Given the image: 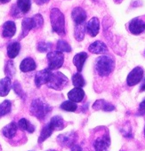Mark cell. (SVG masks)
I'll return each mask as SVG.
<instances>
[{
  "instance_id": "1",
  "label": "cell",
  "mask_w": 145,
  "mask_h": 151,
  "mask_svg": "<svg viewBox=\"0 0 145 151\" xmlns=\"http://www.w3.org/2000/svg\"><path fill=\"white\" fill-rule=\"evenodd\" d=\"M115 68V60L110 55H102L95 61V69L101 77H107Z\"/></svg>"
},
{
  "instance_id": "2",
  "label": "cell",
  "mask_w": 145,
  "mask_h": 151,
  "mask_svg": "<svg viewBox=\"0 0 145 151\" xmlns=\"http://www.w3.org/2000/svg\"><path fill=\"white\" fill-rule=\"evenodd\" d=\"M30 110V115L36 116L38 119L42 121L45 120V117L48 116V114L51 112L52 108L42 99L38 98L31 102Z\"/></svg>"
},
{
  "instance_id": "3",
  "label": "cell",
  "mask_w": 145,
  "mask_h": 151,
  "mask_svg": "<svg viewBox=\"0 0 145 151\" xmlns=\"http://www.w3.org/2000/svg\"><path fill=\"white\" fill-rule=\"evenodd\" d=\"M50 21L53 30L60 36H65L64 14L58 9L53 8L50 12Z\"/></svg>"
},
{
  "instance_id": "4",
  "label": "cell",
  "mask_w": 145,
  "mask_h": 151,
  "mask_svg": "<svg viewBox=\"0 0 145 151\" xmlns=\"http://www.w3.org/2000/svg\"><path fill=\"white\" fill-rule=\"evenodd\" d=\"M68 83H69V79L66 76H64L61 72H55L53 73L50 81L46 85L51 89L61 91L68 86Z\"/></svg>"
},
{
  "instance_id": "5",
  "label": "cell",
  "mask_w": 145,
  "mask_h": 151,
  "mask_svg": "<svg viewBox=\"0 0 145 151\" xmlns=\"http://www.w3.org/2000/svg\"><path fill=\"white\" fill-rule=\"evenodd\" d=\"M47 60H48V69L50 70H55L60 68L63 65L64 61V55L61 52L55 51L48 52L46 55Z\"/></svg>"
},
{
  "instance_id": "6",
  "label": "cell",
  "mask_w": 145,
  "mask_h": 151,
  "mask_svg": "<svg viewBox=\"0 0 145 151\" xmlns=\"http://www.w3.org/2000/svg\"><path fill=\"white\" fill-rule=\"evenodd\" d=\"M110 146V138L108 132L97 137L94 141L95 151H109Z\"/></svg>"
},
{
  "instance_id": "7",
  "label": "cell",
  "mask_w": 145,
  "mask_h": 151,
  "mask_svg": "<svg viewBox=\"0 0 145 151\" xmlns=\"http://www.w3.org/2000/svg\"><path fill=\"white\" fill-rule=\"evenodd\" d=\"M128 29L133 35H141L145 31V21L142 17H137L131 20L128 23Z\"/></svg>"
},
{
  "instance_id": "8",
  "label": "cell",
  "mask_w": 145,
  "mask_h": 151,
  "mask_svg": "<svg viewBox=\"0 0 145 151\" xmlns=\"http://www.w3.org/2000/svg\"><path fill=\"white\" fill-rule=\"evenodd\" d=\"M144 75V70L141 67H136L134 68L127 76L126 78V83L128 86H133L141 82V80L143 78Z\"/></svg>"
},
{
  "instance_id": "9",
  "label": "cell",
  "mask_w": 145,
  "mask_h": 151,
  "mask_svg": "<svg viewBox=\"0 0 145 151\" xmlns=\"http://www.w3.org/2000/svg\"><path fill=\"white\" fill-rule=\"evenodd\" d=\"M52 70L48 68H45L43 70L38 71L35 76V85L38 88H40L43 85L47 84L52 78Z\"/></svg>"
},
{
  "instance_id": "10",
  "label": "cell",
  "mask_w": 145,
  "mask_h": 151,
  "mask_svg": "<svg viewBox=\"0 0 145 151\" xmlns=\"http://www.w3.org/2000/svg\"><path fill=\"white\" fill-rule=\"evenodd\" d=\"M77 135L74 132H70L67 134H61L57 137V141L61 146L64 147H73L76 142Z\"/></svg>"
},
{
  "instance_id": "11",
  "label": "cell",
  "mask_w": 145,
  "mask_h": 151,
  "mask_svg": "<svg viewBox=\"0 0 145 151\" xmlns=\"http://www.w3.org/2000/svg\"><path fill=\"white\" fill-rule=\"evenodd\" d=\"M68 97H69V101L76 102V103H79V102H81L83 101V99L85 97V92L82 88L75 87L74 89L70 90L68 93Z\"/></svg>"
},
{
  "instance_id": "12",
  "label": "cell",
  "mask_w": 145,
  "mask_h": 151,
  "mask_svg": "<svg viewBox=\"0 0 145 151\" xmlns=\"http://www.w3.org/2000/svg\"><path fill=\"white\" fill-rule=\"evenodd\" d=\"M99 29H100V22H99V19L97 17H94L92 18L88 22H87V33L95 37L98 35L99 33Z\"/></svg>"
},
{
  "instance_id": "13",
  "label": "cell",
  "mask_w": 145,
  "mask_h": 151,
  "mask_svg": "<svg viewBox=\"0 0 145 151\" xmlns=\"http://www.w3.org/2000/svg\"><path fill=\"white\" fill-rule=\"evenodd\" d=\"M71 17L73 19V21L75 22L76 24H80L85 22L86 19H87V13L86 11L81 8V7H76L72 10L71 13Z\"/></svg>"
},
{
  "instance_id": "14",
  "label": "cell",
  "mask_w": 145,
  "mask_h": 151,
  "mask_svg": "<svg viewBox=\"0 0 145 151\" xmlns=\"http://www.w3.org/2000/svg\"><path fill=\"white\" fill-rule=\"evenodd\" d=\"M31 29H35V24H34V21L32 18H25L22 20V32H21V36H20V39L25 37L29 32Z\"/></svg>"
},
{
  "instance_id": "15",
  "label": "cell",
  "mask_w": 145,
  "mask_h": 151,
  "mask_svg": "<svg viewBox=\"0 0 145 151\" xmlns=\"http://www.w3.org/2000/svg\"><path fill=\"white\" fill-rule=\"evenodd\" d=\"M16 33V26L15 23L12 21H8L4 23L3 25V31H2V36L4 37L10 38L14 37Z\"/></svg>"
},
{
  "instance_id": "16",
  "label": "cell",
  "mask_w": 145,
  "mask_h": 151,
  "mask_svg": "<svg viewBox=\"0 0 145 151\" xmlns=\"http://www.w3.org/2000/svg\"><path fill=\"white\" fill-rule=\"evenodd\" d=\"M18 124H16L15 122H12L10 123L9 124H7L6 126H5L3 129H2V134L7 138V139H13L16 133H17V131H18Z\"/></svg>"
},
{
  "instance_id": "17",
  "label": "cell",
  "mask_w": 145,
  "mask_h": 151,
  "mask_svg": "<svg viewBox=\"0 0 145 151\" xmlns=\"http://www.w3.org/2000/svg\"><path fill=\"white\" fill-rule=\"evenodd\" d=\"M88 50L95 54H101L108 52V47L107 45L102 42V41H95L93 44H91L88 47Z\"/></svg>"
},
{
  "instance_id": "18",
  "label": "cell",
  "mask_w": 145,
  "mask_h": 151,
  "mask_svg": "<svg viewBox=\"0 0 145 151\" xmlns=\"http://www.w3.org/2000/svg\"><path fill=\"white\" fill-rule=\"evenodd\" d=\"M93 109L95 110H102V111H106V112H110L115 109V107L111 103H110L104 100H98L93 105Z\"/></svg>"
},
{
  "instance_id": "19",
  "label": "cell",
  "mask_w": 145,
  "mask_h": 151,
  "mask_svg": "<svg viewBox=\"0 0 145 151\" xmlns=\"http://www.w3.org/2000/svg\"><path fill=\"white\" fill-rule=\"evenodd\" d=\"M37 68V64L35 62V60L30 58H25L20 65V69L22 72H30V71H33Z\"/></svg>"
},
{
  "instance_id": "20",
  "label": "cell",
  "mask_w": 145,
  "mask_h": 151,
  "mask_svg": "<svg viewBox=\"0 0 145 151\" xmlns=\"http://www.w3.org/2000/svg\"><path fill=\"white\" fill-rule=\"evenodd\" d=\"M11 88H12V82L10 78L6 77L5 78L0 79V96L1 97L6 96L9 93Z\"/></svg>"
},
{
  "instance_id": "21",
  "label": "cell",
  "mask_w": 145,
  "mask_h": 151,
  "mask_svg": "<svg viewBox=\"0 0 145 151\" xmlns=\"http://www.w3.org/2000/svg\"><path fill=\"white\" fill-rule=\"evenodd\" d=\"M88 55L87 52H79L78 54H76L73 58V63L76 66L78 72H81L83 69V66L85 64V61L87 60Z\"/></svg>"
},
{
  "instance_id": "22",
  "label": "cell",
  "mask_w": 145,
  "mask_h": 151,
  "mask_svg": "<svg viewBox=\"0 0 145 151\" xmlns=\"http://www.w3.org/2000/svg\"><path fill=\"white\" fill-rule=\"evenodd\" d=\"M49 124L52 126L53 131H61L63 128H65V126H66L65 121L60 116H55L52 117Z\"/></svg>"
},
{
  "instance_id": "23",
  "label": "cell",
  "mask_w": 145,
  "mask_h": 151,
  "mask_svg": "<svg viewBox=\"0 0 145 151\" xmlns=\"http://www.w3.org/2000/svg\"><path fill=\"white\" fill-rule=\"evenodd\" d=\"M20 51H21V44L17 41L11 43L7 46V55L10 59H14L15 57H17Z\"/></svg>"
},
{
  "instance_id": "24",
  "label": "cell",
  "mask_w": 145,
  "mask_h": 151,
  "mask_svg": "<svg viewBox=\"0 0 145 151\" xmlns=\"http://www.w3.org/2000/svg\"><path fill=\"white\" fill-rule=\"evenodd\" d=\"M18 127L23 131V132H28L30 133L34 132L35 131V126L26 118H21L18 122Z\"/></svg>"
},
{
  "instance_id": "25",
  "label": "cell",
  "mask_w": 145,
  "mask_h": 151,
  "mask_svg": "<svg viewBox=\"0 0 145 151\" xmlns=\"http://www.w3.org/2000/svg\"><path fill=\"white\" fill-rule=\"evenodd\" d=\"M86 29H87V26L83 23H80V24H77L75 26V29H74V37L75 38L80 42L84 39V37H85V32H86Z\"/></svg>"
},
{
  "instance_id": "26",
  "label": "cell",
  "mask_w": 145,
  "mask_h": 151,
  "mask_svg": "<svg viewBox=\"0 0 145 151\" xmlns=\"http://www.w3.org/2000/svg\"><path fill=\"white\" fill-rule=\"evenodd\" d=\"M53 132V130L52 126L50 125V124L48 123L47 124H45L43 127V129H42V131L40 132V135H39V138H38V143H42L47 138H49L52 135Z\"/></svg>"
},
{
  "instance_id": "27",
  "label": "cell",
  "mask_w": 145,
  "mask_h": 151,
  "mask_svg": "<svg viewBox=\"0 0 145 151\" xmlns=\"http://www.w3.org/2000/svg\"><path fill=\"white\" fill-rule=\"evenodd\" d=\"M17 6L22 14H27L31 7V0H17Z\"/></svg>"
},
{
  "instance_id": "28",
  "label": "cell",
  "mask_w": 145,
  "mask_h": 151,
  "mask_svg": "<svg viewBox=\"0 0 145 151\" xmlns=\"http://www.w3.org/2000/svg\"><path fill=\"white\" fill-rule=\"evenodd\" d=\"M72 84L74 85L75 87H79V88L83 87L86 85L85 79L83 78L82 75L79 72L72 76Z\"/></svg>"
},
{
  "instance_id": "29",
  "label": "cell",
  "mask_w": 145,
  "mask_h": 151,
  "mask_svg": "<svg viewBox=\"0 0 145 151\" xmlns=\"http://www.w3.org/2000/svg\"><path fill=\"white\" fill-rule=\"evenodd\" d=\"M12 109V102L8 100H6L0 104V116H6L11 112Z\"/></svg>"
},
{
  "instance_id": "30",
  "label": "cell",
  "mask_w": 145,
  "mask_h": 151,
  "mask_svg": "<svg viewBox=\"0 0 145 151\" xmlns=\"http://www.w3.org/2000/svg\"><path fill=\"white\" fill-rule=\"evenodd\" d=\"M60 108L65 111H69V112H74L76 111V109H78V106L76 104V102H73L71 101H66L64 102L61 103V105L60 106Z\"/></svg>"
},
{
  "instance_id": "31",
  "label": "cell",
  "mask_w": 145,
  "mask_h": 151,
  "mask_svg": "<svg viewBox=\"0 0 145 151\" xmlns=\"http://www.w3.org/2000/svg\"><path fill=\"white\" fill-rule=\"evenodd\" d=\"M5 73L10 78L14 77V75L15 74V68H14V64L13 60H8L6 62V67H5Z\"/></svg>"
},
{
  "instance_id": "32",
  "label": "cell",
  "mask_w": 145,
  "mask_h": 151,
  "mask_svg": "<svg viewBox=\"0 0 145 151\" xmlns=\"http://www.w3.org/2000/svg\"><path fill=\"white\" fill-rule=\"evenodd\" d=\"M57 51L59 52H71V47L70 45L64 40H59L57 42V45H56Z\"/></svg>"
},
{
  "instance_id": "33",
  "label": "cell",
  "mask_w": 145,
  "mask_h": 151,
  "mask_svg": "<svg viewBox=\"0 0 145 151\" xmlns=\"http://www.w3.org/2000/svg\"><path fill=\"white\" fill-rule=\"evenodd\" d=\"M53 45L51 43H46V42H40L38 44L37 49L40 52H47L52 49Z\"/></svg>"
},
{
  "instance_id": "34",
  "label": "cell",
  "mask_w": 145,
  "mask_h": 151,
  "mask_svg": "<svg viewBox=\"0 0 145 151\" xmlns=\"http://www.w3.org/2000/svg\"><path fill=\"white\" fill-rule=\"evenodd\" d=\"M33 21H34V24H35V29H40L43 24H44V19H43V16L41 14H36L33 16Z\"/></svg>"
},
{
  "instance_id": "35",
  "label": "cell",
  "mask_w": 145,
  "mask_h": 151,
  "mask_svg": "<svg viewBox=\"0 0 145 151\" xmlns=\"http://www.w3.org/2000/svg\"><path fill=\"white\" fill-rule=\"evenodd\" d=\"M13 88H14V92H15V93L17 95H19L22 99H24V93H23L22 88V86H21V85H20V83L18 81H15L14 83Z\"/></svg>"
},
{
  "instance_id": "36",
  "label": "cell",
  "mask_w": 145,
  "mask_h": 151,
  "mask_svg": "<svg viewBox=\"0 0 145 151\" xmlns=\"http://www.w3.org/2000/svg\"><path fill=\"white\" fill-rule=\"evenodd\" d=\"M138 116H144L145 115V100H143L141 103H140V106H139V109H138V113H137Z\"/></svg>"
},
{
  "instance_id": "37",
  "label": "cell",
  "mask_w": 145,
  "mask_h": 151,
  "mask_svg": "<svg viewBox=\"0 0 145 151\" xmlns=\"http://www.w3.org/2000/svg\"><path fill=\"white\" fill-rule=\"evenodd\" d=\"M20 9L18 8V6L16 7V6H13V8H12V15L14 16V17H20L22 14H20Z\"/></svg>"
},
{
  "instance_id": "38",
  "label": "cell",
  "mask_w": 145,
  "mask_h": 151,
  "mask_svg": "<svg viewBox=\"0 0 145 151\" xmlns=\"http://www.w3.org/2000/svg\"><path fill=\"white\" fill-rule=\"evenodd\" d=\"M50 1V0H35V3L38 6H42L44 4H46Z\"/></svg>"
},
{
  "instance_id": "39",
  "label": "cell",
  "mask_w": 145,
  "mask_h": 151,
  "mask_svg": "<svg viewBox=\"0 0 145 151\" xmlns=\"http://www.w3.org/2000/svg\"><path fill=\"white\" fill-rule=\"evenodd\" d=\"M71 151H82V148H81V147H80L79 145L75 144L73 147H72Z\"/></svg>"
},
{
  "instance_id": "40",
  "label": "cell",
  "mask_w": 145,
  "mask_h": 151,
  "mask_svg": "<svg viewBox=\"0 0 145 151\" xmlns=\"http://www.w3.org/2000/svg\"><path fill=\"white\" fill-rule=\"evenodd\" d=\"M145 91V78L143 79L141 85V87H140V92H144Z\"/></svg>"
},
{
  "instance_id": "41",
  "label": "cell",
  "mask_w": 145,
  "mask_h": 151,
  "mask_svg": "<svg viewBox=\"0 0 145 151\" xmlns=\"http://www.w3.org/2000/svg\"><path fill=\"white\" fill-rule=\"evenodd\" d=\"M11 0H0V3H2V4H6L8 2H10Z\"/></svg>"
},
{
  "instance_id": "42",
  "label": "cell",
  "mask_w": 145,
  "mask_h": 151,
  "mask_svg": "<svg viewBox=\"0 0 145 151\" xmlns=\"http://www.w3.org/2000/svg\"><path fill=\"white\" fill-rule=\"evenodd\" d=\"M114 1H115L116 3L119 4V3H121V2H122V0H114Z\"/></svg>"
},
{
  "instance_id": "43",
  "label": "cell",
  "mask_w": 145,
  "mask_h": 151,
  "mask_svg": "<svg viewBox=\"0 0 145 151\" xmlns=\"http://www.w3.org/2000/svg\"><path fill=\"white\" fill-rule=\"evenodd\" d=\"M47 151H56V150H52V149H51V150H47Z\"/></svg>"
},
{
  "instance_id": "44",
  "label": "cell",
  "mask_w": 145,
  "mask_h": 151,
  "mask_svg": "<svg viewBox=\"0 0 145 151\" xmlns=\"http://www.w3.org/2000/svg\"><path fill=\"white\" fill-rule=\"evenodd\" d=\"M144 137H145V127H144Z\"/></svg>"
}]
</instances>
